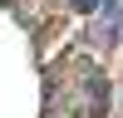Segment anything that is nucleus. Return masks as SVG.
I'll use <instances>...</instances> for the list:
<instances>
[{
    "instance_id": "1",
    "label": "nucleus",
    "mask_w": 123,
    "mask_h": 118,
    "mask_svg": "<svg viewBox=\"0 0 123 118\" xmlns=\"http://www.w3.org/2000/svg\"><path fill=\"white\" fill-rule=\"evenodd\" d=\"M69 5H74V10H94L98 0H69Z\"/></svg>"
}]
</instances>
